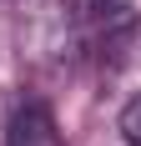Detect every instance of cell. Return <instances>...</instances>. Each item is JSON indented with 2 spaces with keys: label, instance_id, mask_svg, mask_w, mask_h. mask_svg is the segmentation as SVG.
Here are the masks:
<instances>
[{
  "label": "cell",
  "instance_id": "obj_1",
  "mask_svg": "<svg viewBox=\"0 0 141 146\" xmlns=\"http://www.w3.org/2000/svg\"><path fill=\"white\" fill-rule=\"evenodd\" d=\"M131 25H136L131 0H76V30L91 56H116L126 45Z\"/></svg>",
  "mask_w": 141,
  "mask_h": 146
},
{
  "label": "cell",
  "instance_id": "obj_2",
  "mask_svg": "<svg viewBox=\"0 0 141 146\" xmlns=\"http://www.w3.org/2000/svg\"><path fill=\"white\" fill-rule=\"evenodd\" d=\"M5 146H66L56 131V116L41 96H20L10 111V126H5Z\"/></svg>",
  "mask_w": 141,
  "mask_h": 146
},
{
  "label": "cell",
  "instance_id": "obj_3",
  "mask_svg": "<svg viewBox=\"0 0 141 146\" xmlns=\"http://www.w3.org/2000/svg\"><path fill=\"white\" fill-rule=\"evenodd\" d=\"M121 136H126L131 146H141V96H131V101L121 106Z\"/></svg>",
  "mask_w": 141,
  "mask_h": 146
}]
</instances>
